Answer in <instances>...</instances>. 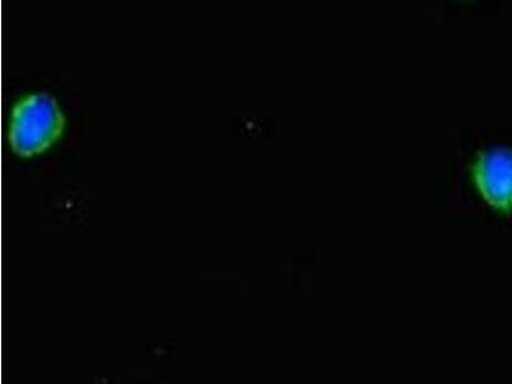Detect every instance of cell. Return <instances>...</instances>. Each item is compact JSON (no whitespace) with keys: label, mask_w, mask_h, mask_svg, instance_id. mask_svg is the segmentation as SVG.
<instances>
[{"label":"cell","mask_w":512,"mask_h":384,"mask_svg":"<svg viewBox=\"0 0 512 384\" xmlns=\"http://www.w3.org/2000/svg\"><path fill=\"white\" fill-rule=\"evenodd\" d=\"M63 128L61 109L56 98L48 93L27 96L13 111L12 141L26 152L47 148Z\"/></svg>","instance_id":"1"}]
</instances>
